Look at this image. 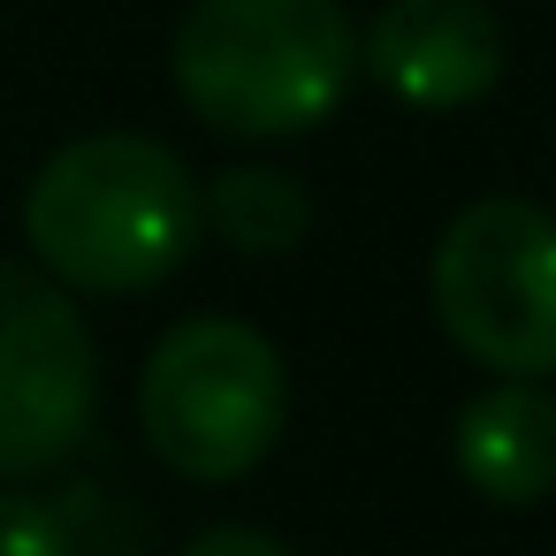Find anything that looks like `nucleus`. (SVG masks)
<instances>
[{"mask_svg":"<svg viewBox=\"0 0 556 556\" xmlns=\"http://www.w3.org/2000/svg\"><path fill=\"white\" fill-rule=\"evenodd\" d=\"M503 24L488 0H389L358 39V70L404 108H472L503 85Z\"/></svg>","mask_w":556,"mask_h":556,"instance_id":"nucleus-6","label":"nucleus"},{"mask_svg":"<svg viewBox=\"0 0 556 556\" xmlns=\"http://www.w3.org/2000/svg\"><path fill=\"white\" fill-rule=\"evenodd\" d=\"M199 214L206 229L244 252V260H275V252H298L305 229H313V199L290 168H222L206 191H199Z\"/></svg>","mask_w":556,"mask_h":556,"instance_id":"nucleus-8","label":"nucleus"},{"mask_svg":"<svg viewBox=\"0 0 556 556\" xmlns=\"http://www.w3.org/2000/svg\"><path fill=\"white\" fill-rule=\"evenodd\" d=\"M358 85V31L336 0H191L176 92L222 138H298Z\"/></svg>","mask_w":556,"mask_h":556,"instance_id":"nucleus-2","label":"nucleus"},{"mask_svg":"<svg viewBox=\"0 0 556 556\" xmlns=\"http://www.w3.org/2000/svg\"><path fill=\"white\" fill-rule=\"evenodd\" d=\"M184 556H298L290 541H275L267 526H206L184 541Z\"/></svg>","mask_w":556,"mask_h":556,"instance_id":"nucleus-10","label":"nucleus"},{"mask_svg":"<svg viewBox=\"0 0 556 556\" xmlns=\"http://www.w3.org/2000/svg\"><path fill=\"white\" fill-rule=\"evenodd\" d=\"M100 404V351L62 282L0 260V480L62 465Z\"/></svg>","mask_w":556,"mask_h":556,"instance_id":"nucleus-5","label":"nucleus"},{"mask_svg":"<svg viewBox=\"0 0 556 556\" xmlns=\"http://www.w3.org/2000/svg\"><path fill=\"white\" fill-rule=\"evenodd\" d=\"M199 176L176 146L138 130L70 138L24 191V237L47 282L130 298L168 282L199 244Z\"/></svg>","mask_w":556,"mask_h":556,"instance_id":"nucleus-1","label":"nucleus"},{"mask_svg":"<svg viewBox=\"0 0 556 556\" xmlns=\"http://www.w3.org/2000/svg\"><path fill=\"white\" fill-rule=\"evenodd\" d=\"M290 381L282 351L252 320H176L146 374H138V427L146 450L184 480H244L282 442Z\"/></svg>","mask_w":556,"mask_h":556,"instance_id":"nucleus-3","label":"nucleus"},{"mask_svg":"<svg viewBox=\"0 0 556 556\" xmlns=\"http://www.w3.org/2000/svg\"><path fill=\"white\" fill-rule=\"evenodd\" d=\"M0 556H70V533L47 503L0 488Z\"/></svg>","mask_w":556,"mask_h":556,"instance_id":"nucleus-9","label":"nucleus"},{"mask_svg":"<svg viewBox=\"0 0 556 556\" xmlns=\"http://www.w3.org/2000/svg\"><path fill=\"white\" fill-rule=\"evenodd\" d=\"M442 336L495 381L556 374V214L533 199H472L427 267Z\"/></svg>","mask_w":556,"mask_h":556,"instance_id":"nucleus-4","label":"nucleus"},{"mask_svg":"<svg viewBox=\"0 0 556 556\" xmlns=\"http://www.w3.org/2000/svg\"><path fill=\"white\" fill-rule=\"evenodd\" d=\"M450 457H457V480L495 510L548 503L556 495V396L541 381L480 389L450 427Z\"/></svg>","mask_w":556,"mask_h":556,"instance_id":"nucleus-7","label":"nucleus"}]
</instances>
